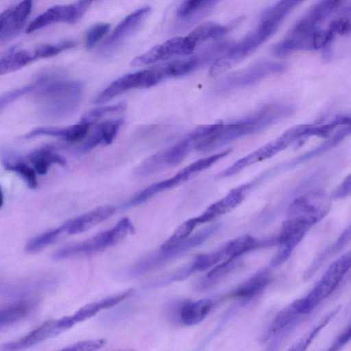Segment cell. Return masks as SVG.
<instances>
[{
    "mask_svg": "<svg viewBox=\"0 0 351 351\" xmlns=\"http://www.w3.org/2000/svg\"><path fill=\"white\" fill-rule=\"evenodd\" d=\"M304 1L279 0L263 12L259 23L277 29L285 17Z\"/></svg>",
    "mask_w": 351,
    "mask_h": 351,
    "instance_id": "cell-24",
    "label": "cell"
},
{
    "mask_svg": "<svg viewBox=\"0 0 351 351\" xmlns=\"http://www.w3.org/2000/svg\"><path fill=\"white\" fill-rule=\"evenodd\" d=\"M258 245V241L255 238L245 234L231 240L221 248V250L224 259H233L257 247Z\"/></svg>",
    "mask_w": 351,
    "mask_h": 351,
    "instance_id": "cell-28",
    "label": "cell"
},
{
    "mask_svg": "<svg viewBox=\"0 0 351 351\" xmlns=\"http://www.w3.org/2000/svg\"><path fill=\"white\" fill-rule=\"evenodd\" d=\"M288 146V143L280 135L275 140L238 160L232 165L218 173L217 178H223L232 176L251 165L272 157Z\"/></svg>",
    "mask_w": 351,
    "mask_h": 351,
    "instance_id": "cell-9",
    "label": "cell"
},
{
    "mask_svg": "<svg viewBox=\"0 0 351 351\" xmlns=\"http://www.w3.org/2000/svg\"><path fill=\"white\" fill-rule=\"evenodd\" d=\"M41 89L37 97L42 113L47 117H60L71 112L77 105L82 93V84L75 81L39 80Z\"/></svg>",
    "mask_w": 351,
    "mask_h": 351,
    "instance_id": "cell-1",
    "label": "cell"
},
{
    "mask_svg": "<svg viewBox=\"0 0 351 351\" xmlns=\"http://www.w3.org/2000/svg\"><path fill=\"white\" fill-rule=\"evenodd\" d=\"M331 199L324 190L308 191L291 203L287 210L288 219H297L312 226L330 211Z\"/></svg>",
    "mask_w": 351,
    "mask_h": 351,
    "instance_id": "cell-5",
    "label": "cell"
},
{
    "mask_svg": "<svg viewBox=\"0 0 351 351\" xmlns=\"http://www.w3.org/2000/svg\"><path fill=\"white\" fill-rule=\"evenodd\" d=\"M339 307L335 309L332 312L330 313L322 321L312 329L302 339L299 341L293 348H290L292 350H303L311 343L312 340L315 337L318 332L324 327L328 322L333 317V316L338 312Z\"/></svg>",
    "mask_w": 351,
    "mask_h": 351,
    "instance_id": "cell-39",
    "label": "cell"
},
{
    "mask_svg": "<svg viewBox=\"0 0 351 351\" xmlns=\"http://www.w3.org/2000/svg\"><path fill=\"white\" fill-rule=\"evenodd\" d=\"M350 27V20L348 15L332 21L328 29L336 36L337 34L346 35L349 34Z\"/></svg>",
    "mask_w": 351,
    "mask_h": 351,
    "instance_id": "cell-45",
    "label": "cell"
},
{
    "mask_svg": "<svg viewBox=\"0 0 351 351\" xmlns=\"http://www.w3.org/2000/svg\"><path fill=\"white\" fill-rule=\"evenodd\" d=\"M235 259L226 260L212 269L205 278L199 282L197 288L201 290L209 289L228 273L235 269L239 263Z\"/></svg>",
    "mask_w": 351,
    "mask_h": 351,
    "instance_id": "cell-30",
    "label": "cell"
},
{
    "mask_svg": "<svg viewBox=\"0 0 351 351\" xmlns=\"http://www.w3.org/2000/svg\"><path fill=\"white\" fill-rule=\"evenodd\" d=\"M302 315L298 308V300L291 302L274 318L265 333L264 339L268 340L289 328Z\"/></svg>",
    "mask_w": 351,
    "mask_h": 351,
    "instance_id": "cell-23",
    "label": "cell"
},
{
    "mask_svg": "<svg viewBox=\"0 0 351 351\" xmlns=\"http://www.w3.org/2000/svg\"><path fill=\"white\" fill-rule=\"evenodd\" d=\"M106 343V341L104 339L82 341L64 348L63 350L92 351L103 347Z\"/></svg>",
    "mask_w": 351,
    "mask_h": 351,
    "instance_id": "cell-43",
    "label": "cell"
},
{
    "mask_svg": "<svg viewBox=\"0 0 351 351\" xmlns=\"http://www.w3.org/2000/svg\"><path fill=\"white\" fill-rule=\"evenodd\" d=\"M34 60L33 52L27 50L11 53L0 60V76L17 71Z\"/></svg>",
    "mask_w": 351,
    "mask_h": 351,
    "instance_id": "cell-29",
    "label": "cell"
},
{
    "mask_svg": "<svg viewBox=\"0 0 351 351\" xmlns=\"http://www.w3.org/2000/svg\"><path fill=\"white\" fill-rule=\"evenodd\" d=\"M311 227L297 219H287L284 221L278 239L279 249L271 262L273 267L282 265L288 259Z\"/></svg>",
    "mask_w": 351,
    "mask_h": 351,
    "instance_id": "cell-7",
    "label": "cell"
},
{
    "mask_svg": "<svg viewBox=\"0 0 351 351\" xmlns=\"http://www.w3.org/2000/svg\"><path fill=\"white\" fill-rule=\"evenodd\" d=\"M126 103L121 101L113 105L94 108L83 115L81 122L90 124L104 116L121 112L126 109Z\"/></svg>",
    "mask_w": 351,
    "mask_h": 351,
    "instance_id": "cell-35",
    "label": "cell"
},
{
    "mask_svg": "<svg viewBox=\"0 0 351 351\" xmlns=\"http://www.w3.org/2000/svg\"><path fill=\"white\" fill-rule=\"evenodd\" d=\"M64 332L60 326L58 319L49 320L17 342H12L3 346L1 350H12L36 345L48 338L55 337Z\"/></svg>",
    "mask_w": 351,
    "mask_h": 351,
    "instance_id": "cell-17",
    "label": "cell"
},
{
    "mask_svg": "<svg viewBox=\"0 0 351 351\" xmlns=\"http://www.w3.org/2000/svg\"><path fill=\"white\" fill-rule=\"evenodd\" d=\"M8 171L17 173L25 182L27 186L31 189L38 186V181L35 170L27 166L23 159L16 160L3 167Z\"/></svg>",
    "mask_w": 351,
    "mask_h": 351,
    "instance_id": "cell-34",
    "label": "cell"
},
{
    "mask_svg": "<svg viewBox=\"0 0 351 351\" xmlns=\"http://www.w3.org/2000/svg\"><path fill=\"white\" fill-rule=\"evenodd\" d=\"M33 0H23L11 8L4 26L0 32V44L16 37L22 31L32 9Z\"/></svg>",
    "mask_w": 351,
    "mask_h": 351,
    "instance_id": "cell-11",
    "label": "cell"
},
{
    "mask_svg": "<svg viewBox=\"0 0 351 351\" xmlns=\"http://www.w3.org/2000/svg\"><path fill=\"white\" fill-rule=\"evenodd\" d=\"M351 337V327L349 324L348 327L335 339L329 348L330 350H337L343 347L348 341H350Z\"/></svg>",
    "mask_w": 351,
    "mask_h": 351,
    "instance_id": "cell-49",
    "label": "cell"
},
{
    "mask_svg": "<svg viewBox=\"0 0 351 351\" xmlns=\"http://www.w3.org/2000/svg\"><path fill=\"white\" fill-rule=\"evenodd\" d=\"M77 21L73 4L53 5L33 20L26 27L25 32L30 34L55 23Z\"/></svg>",
    "mask_w": 351,
    "mask_h": 351,
    "instance_id": "cell-12",
    "label": "cell"
},
{
    "mask_svg": "<svg viewBox=\"0 0 351 351\" xmlns=\"http://www.w3.org/2000/svg\"><path fill=\"white\" fill-rule=\"evenodd\" d=\"M8 14H9L8 9H7L6 10L3 11L2 13L0 14V32L4 26V24L7 19Z\"/></svg>",
    "mask_w": 351,
    "mask_h": 351,
    "instance_id": "cell-52",
    "label": "cell"
},
{
    "mask_svg": "<svg viewBox=\"0 0 351 351\" xmlns=\"http://www.w3.org/2000/svg\"><path fill=\"white\" fill-rule=\"evenodd\" d=\"M213 306L211 300L205 298L196 302H185L180 304L178 317L182 324L193 326L200 322Z\"/></svg>",
    "mask_w": 351,
    "mask_h": 351,
    "instance_id": "cell-20",
    "label": "cell"
},
{
    "mask_svg": "<svg viewBox=\"0 0 351 351\" xmlns=\"http://www.w3.org/2000/svg\"><path fill=\"white\" fill-rule=\"evenodd\" d=\"M336 127L337 125L332 121L330 123L321 125H311L306 136H316L321 138H327Z\"/></svg>",
    "mask_w": 351,
    "mask_h": 351,
    "instance_id": "cell-47",
    "label": "cell"
},
{
    "mask_svg": "<svg viewBox=\"0 0 351 351\" xmlns=\"http://www.w3.org/2000/svg\"><path fill=\"white\" fill-rule=\"evenodd\" d=\"M35 84H29L21 88L9 90L0 95V110L17 99L23 95L33 90Z\"/></svg>",
    "mask_w": 351,
    "mask_h": 351,
    "instance_id": "cell-42",
    "label": "cell"
},
{
    "mask_svg": "<svg viewBox=\"0 0 351 351\" xmlns=\"http://www.w3.org/2000/svg\"><path fill=\"white\" fill-rule=\"evenodd\" d=\"M189 180L186 174L180 170L173 177L156 182L137 194L125 204V206H134L142 204L160 192L173 188Z\"/></svg>",
    "mask_w": 351,
    "mask_h": 351,
    "instance_id": "cell-21",
    "label": "cell"
},
{
    "mask_svg": "<svg viewBox=\"0 0 351 351\" xmlns=\"http://www.w3.org/2000/svg\"><path fill=\"white\" fill-rule=\"evenodd\" d=\"M350 133V125L346 126L342 128L341 130H339L330 139L324 142L322 145H320L315 149L312 150L306 154L302 156L300 158H298L294 164H297L298 162H302L303 161L307 160L311 158L319 156V154L324 153V152L330 149V148L335 147L336 145L339 144L343 139Z\"/></svg>",
    "mask_w": 351,
    "mask_h": 351,
    "instance_id": "cell-33",
    "label": "cell"
},
{
    "mask_svg": "<svg viewBox=\"0 0 351 351\" xmlns=\"http://www.w3.org/2000/svg\"><path fill=\"white\" fill-rule=\"evenodd\" d=\"M89 126V123L81 122L64 128L63 138L69 142L81 141L86 136Z\"/></svg>",
    "mask_w": 351,
    "mask_h": 351,
    "instance_id": "cell-41",
    "label": "cell"
},
{
    "mask_svg": "<svg viewBox=\"0 0 351 351\" xmlns=\"http://www.w3.org/2000/svg\"><path fill=\"white\" fill-rule=\"evenodd\" d=\"M335 36V34L328 29L325 30L317 29L313 36V50L324 48L330 45Z\"/></svg>",
    "mask_w": 351,
    "mask_h": 351,
    "instance_id": "cell-44",
    "label": "cell"
},
{
    "mask_svg": "<svg viewBox=\"0 0 351 351\" xmlns=\"http://www.w3.org/2000/svg\"><path fill=\"white\" fill-rule=\"evenodd\" d=\"M219 228V224L210 226L190 238H186L181 243L172 250L154 252L139 260L133 265L128 271V274L132 277H138L156 269L178 258L186 252L203 243Z\"/></svg>",
    "mask_w": 351,
    "mask_h": 351,
    "instance_id": "cell-2",
    "label": "cell"
},
{
    "mask_svg": "<svg viewBox=\"0 0 351 351\" xmlns=\"http://www.w3.org/2000/svg\"><path fill=\"white\" fill-rule=\"evenodd\" d=\"M271 280L269 271H262L237 288L231 295L237 298L248 299L261 293Z\"/></svg>",
    "mask_w": 351,
    "mask_h": 351,
    "instance_id": "cell-26",
    "label": "cell"
},
{
    "mask_svg": "<svg viewBox=\"0 0 351 351\" xmlns=\"http://www.w3.org/2000/svg\"><path fill=\"white\" fill-rule=\"evenodd\" d=\"M110 27L108 23H99L90 27L85 37L86 48L92 49L108 32Z\"/></svg>",
    "mask_w": 351,
    "mask_h": 351,
    "instance_id": "cell-40",
    "label": "cell"
},
{
    "mask_svg": "<svg viewBox=\"0 0 351 351\" xmlns=\"http://www.w3.org/2000/svg\"><path fill=\"white\" fill-rule=\"evenodd\" d=\"M117 244L110 230L100 232L92 238L77 243L65 246L58 250L53 255L56 260H62L77 256L91 255L102 252Z\"/></svg>",
    "mask_w": 351,
    "mask_h": 351,
    "instance_id": "cell-8",
    "label": "cell"
},
{
    "mask_svg": "<svg viewBox=\"0 0 351 351\" xmlns=\"http://www.w3.org/2000/svg\"><path fill=\"white\" fill-rule=\"evenodd\" d=\"M32 308L33 303L28 300L19 301L0 308V328L21 320Z\"/></svg>",
    "mask_w": 351,
    "mask_h": 351,
    "instance_id": "cell-27",
    "label": "cell"
},
{
    "mask_svg": "<svg viewBox=\"0 0 351 351\" xmlns=\"http://www.w3.org/2000/svg\"><path fill=\"white\" fill-rule=\"evenodd\" d=\"M337 126L341 125H348L350 124V117L347 116H339L337 117L332 121Z\"/></svg>",
    "mask_w": 351,
    "mask_h": 351,
    "instance_id": "cell-51",
    "label": "cell"
},
{
    "mask_svg": "<svg viewBox=\"0 0 351 351\" xmlns=\"http://www.w3.org/2000/svg\"><path fill=\"white\" fill-rule=\"evenodd\" d=\"M351 191V176L348 175L342 183L334 191L331 198L343 199L350 195Z\"/></svg>",
    "mask_w": 351,
    "mask_h": 351,
    "instance_id": "cell-48",
    "label": "cell"
},
{
    "mask_svg": "<svg viewBox=\"0 0 351 351\" xmlns=\"http://www.w3.org/2000/svg\"><path fill=\"white\" fill-rule=\"evenodd\" d=\"M95 0H79L73 4L77 21H79Z\"/></svg>",
    "mask_w": 351,
    "mask_h": 351,
    "instance_id": "cell-50",
    "label": "cell"
},
{
    "mask_svg": "<svg viewBox=\"0 0 351 351\" xmlns=\"http://www.w3.org/2000/svg\"><path fill=\"white\" fill-rule=\"evenodd\" d=\"M245 189L244 186L232 189L224 197L211 204L201 215L195 217L198 224L208 222L235 208L244 199Z\"/></svg>",
    "mask_w": 351,
    "mask_h": 351,
    "instance_id": "cell-14",
    "label": "cell"
},
{
    "mask_svg": "<svg viewBox=\"0 0 351 351\" xmlns=\"http://www.w3.org/2000/svg\"><path fill=\"white\" fill-rule=\"evenodd\" d=\"M65 232L64 224L61 226L43 232L32 238L26 245V251L29 253L36 252L48 245L54 242L60 234Z\"/></svg>",
    "mask_w": 351,
    "mask_h": 351,
    "instance_id": "cell-32",
    "label": "cell"
},
{
    "mask_svg": "<svg viewBox=\"0 0 351 351\" xmlns=\"http://www.w3.org/2000/svg\"><path fill=\"white\" fill-rule=\"evenodd\" d=\"M123 119L108 121L97 125L95 131L83 145L84 150L88 151L101 143L110 144L122 125Z\"/></svg>",
    "mask_w": 351,
    "mask_h": 351,
    "instance_id": "cell-22",
    "label": "cell"
},
{
    "mask_svg": "<svg viewBox=\"0 0 351 351\" xmlns=\"http://www.w3.org/2000/svg\"><path fill=\"white\" fill-rule=\"evenodd\" d=\"M198 225L196 218H192L180 225L172 235L166 240L160 247V250L168 251L172 250L184 241Z\"/></svg>",
    "mask_w": 351,
    "mask_h": 351,
    "instance_id": "cell-31",
    "label": "cell"
},
{
    "mask_svg": "<svg viewBox=\"0 0 351 351\" xmlns=\"http://www.w3.org/2000/svg\"><path fill=\"white\" fill-rule=\"evenodd\" d=\"M26 159L31 162L40 175L45 174L53 164L65 165L66 160L48 147H43L29 153Z\"/></svg>",
    "mask_w": 351,
    "mask_h": 351,
    "instance_id": "cell-25",
    "label": "cell"
},
{
    "mask_svg": "<svg viewBox=\"0 0 351 351\" xmlns=\"http://www.w3.org/2000/svg\"><path fill=\"white\" fill-rule=\"evenodd\" d=\"M3 204V194L1 189V186L0 185V208L2 207Z\"/></svg>",
    "mask_w": 351,
    "mask_h": 351,
    "instance_id": "cell-53",
    "label": "cell"
},
{
    "mask_svg": "<svg viewBox=\"0 0 351 351\" xmlns=\"http://www.w3.org/2000/svg\"><path fill=\"white\" fill-rule=\"evenodd\" d=\"M116 207L111 205L99 206L94 210L67 221L65 232L69 234L82 233L112 216Z\"/></svg>",
    "mask_w": 351,
    "mask_h": 351,
    "instance_id": "cell-13",
    "label": "cell"
},
{
    "mask_svg": "<svg viewBox=\"0 0 351 351\" xmlns=\"http://www.w3.org/2000/svg\"><path fill=\"white\" fill-rule=\"evenodd\" d=\"M174 56H185L183 37L173 38L154 46L145 53L135 58L132 62V65H148L167 60Z\"/></svg>",
    "mask_w": 351,
    "mask_h": 351,
    "instance_id": "cell-10",
    "label": "cell"
},
{
    "mask_svg": "<svg viewBox=\"0 0 351 351\" xmlns=\"http://www.w3.org/2000/svg\"><path fill=\"white\" fill-rule=\"evenodd\" d=\"M350 265V252L332 263L311 292L306 297L298 300L300 312L302 315L309 313L320 301L328 297L349 270Z\"/></svg>",
    "mask_w": 351,
    "mask_h": 351,
    "instance_id": "cell-4",
    "label": "cell"
},
{
    "mask_svg": "<svg viewBox=\"0 0 351 351\" xmlns=\"http://www.w3.org/2000/svg\"><path fill=\"white\" fill-rule=\"evenodd\" d=\"M228 31L229 27L213 22L199 25L187 36L183 37L186 56L191 54L199 44L209 39L219 38Z\"/></svg>",
    "mask_w": 351,
    "mask_h": 351,
    "instance_id": "cell-15",
    "label": "cell"
},
{
    "mask_svg": "<svg viewBox=\"0 0 351 351\" xmlns=\"http://www.w3.org/2000/svg\"><path fill=\"white\" fill-rule=\"evenodd\" d=\"M343 0H321L304 16L297 23L308 32H315L319 26L335 12Z\"/></svg>",
    "mask_w": 351,
    "mask_h": 351,
    "instance_id": "cell-18",
    "label": "cell"
},
{
    "mask_svg": "<svg viewBox=\"0 0 351 351\" xmlns=\"http://www.w3.org/2000/svg\"><path fill=\"white\" fill-rule=\"evenodd\" d=\"M134 293L133 289L108 296L99 301L88 304L80 308L74 315H71L75 324L83 322L95 315L101 310L110 308L125 300Z\"/></svg>",
    "mask_w": 351,
    "mask_h": 351,
    "instance_id": "cell-19",
    "label": "cell"
},
{
    "mask_svg": "<svg viewBox=\"0 0 351 351\" xmlns=\"http://www.w3.org/2000/svg\"><path fill=\"white\" fill-rule=\"evenodd\" d=\"M151 12L150 7L141 8L127 16L115 27L105 45L111 47L121 42L134 34L141 25Z\"/></svg>",
    "mask_w": 351,
    "mask_h": 351,
    "instance_id": "cell-16",
    "label": "cell"
},
{
    "mask_svg": "<svg viewBox=\"0 0 351 351\" xmlns=\"http://www.w3.org/2000/svg\"><path fill=\"white\" fill-rule=\"evenodd\" d=\"M75 45V42L71 40H67L56 45H43L38 47L32 52L34 54V59L36 60L38 59L52 57L61 53L64 50L73 47Z\"/></svg>",
    "mask_w": 351,
    "mask_h": 351,
    "instance_id": "cell-38",
    "label": "cell"
},
{
    "mask_svg": "<svg viewBox=\"0 0 351 351\" xmlns=\"http://www.w3.org/2000/svg\"><path fill=\"white\" fill-rule=\"evenodd\" d=\"M64 132V128L53 127H40L32 130L29 133L25 134L23 138H30L38 136H51L62 137Z\"/></svg>",
    "mask_w": 351,
    "mask_h": 351,
    "instance_id": "cell-46",
    "label": "cell"
},
{
    "mask_svg": "<svg viewBox=\"0 0 351 351\" xmlns=\"http://www.w3.org/2000/svg\"><path fill=\"white\" fill-rule=\"evenodd\" d=\"M274 33L271 29L258 25L255 29L248 33L213 63L209 69V75L212 77H217L239 64L256 50Z\"/></svg>",
    "mask_w": 351,
    "mask_h": 351,
    "instance_id": "cell-3",
    "label": "cell"
},
{
    "mask_svg": "<svg viewBox=\"0 0 351 351\" xmlns=\"http://www.w3.org/2000/svg\"><path fill=\"white\" fill-rule=\"evenodd\" d=\"M286 65L269 60L258 61L247 68L232 73L221 79L223 90L253 85L265 77L283 72Z\"/></svg>",
    "mask_w": 351,
    "mask_h": 351,
    "instance_id": "cell-6",
    "label": "cell"
},
{
    "mask_svg": "<svg viewBox=\"0 0 351 351\" xmlns=\"http://www.w3.org/2000/svg\"><path fill=\"white\" fill-rule=\"evenodd\" d=\"M231 152L230 149H226L222 152L213 154L206 158H201L193 163L189 165L182 170L189 177H194L195 175L201 172L202 171L208 168L215 163L217 160L227 156Z\"/></svg>",
    "mask_w": 351,
    "mask_h": 351,
    "instance_id": "cell-36",
    "label": "cell"
},
{
    "mask_svg": "<svg viewBox=\"0 0 351 351\" xmlns=\"http://www.w3.org/2000/svg\"><path fill=\"white\" fill-rule=\"evenodd\" d=\"M218 0H184L177 11L178 16L186 18L214 5Z\"/></svg>",
    "mask_w": 351,
    "mask_h": 351,
    "instance_id": "cell-37",
    "label": "cell"
}]
</instances>
